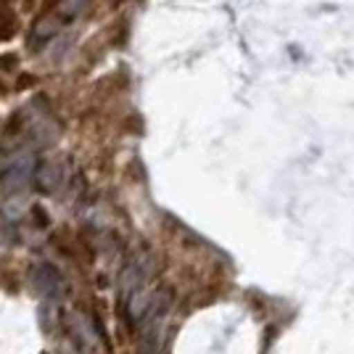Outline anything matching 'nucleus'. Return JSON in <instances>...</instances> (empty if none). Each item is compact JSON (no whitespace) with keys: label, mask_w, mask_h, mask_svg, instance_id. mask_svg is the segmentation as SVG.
I'll return each instance as SVG.
<instances>
[{"label":"nucleus","mask_w":354,"mask_h":354,"mask_svg":"<svg viewBox=\"0 0 354 354\" xmlns=\"http://www.w3.org/2000/svg\"><path fill=\"white\" fill-rule=\"evenodd\" d=\"M37 169H40L37 151H35V148H19L16 153H11V156H8V162L3 164L0 180H3L6 191L19 193V191H24L30 183H35Z\"/></svg>","instance_id":"f257e3e1"},{"label":"nucleus","mask_w":354,"mask_h":354,"mask_svg":"<svg viewBox=\"0 0 354 354\" xmlns=\"http://www.w3.org/2000/svg\"><path fill=\"white\" fill-rule=\"evenodd\" d=\"M61 272L53 265H37L32 270V288L45 301H56L61 296Z\"/></svg>","instance_id":"f03ea898"},{"label":"nucleus","mask_w":354,"mask_h":354,"mask_svg":"<svg viewBox=\"0 0 354 354\" xmlns=\"http://www.w3.org/2000/svg\"><path fill=\"white\" fill-rule=\"evenodd\" d=\"M59 24V19H40V21H35V27L30 30V37H27V48H30L32 53H40L45 45L56 37Z\"/></svg>","instance_id":"7ed1b4c3"},{"label":"nucleus","mask_w":354,"mask_h":354,"mask_svg":"<svg viewBox=\"0 0 354 354\" xmlns=\"http://www.w3.org/2000/svg\"><path fill=\"white\" fill-rule=\"evenodd\" d=\"M64 167L59 162H48V164H40V169H37V177H35V183H37V188L43 193H56L64 185Z\"/></svg>","instance_id":"20e7f679"},{"label":"nucleus","mask_w":354,"mask_h":354,"mask_svg":"<svg viewBox=\"0 0 354 354\" xmlns=\"http://www.w3.org/2000/svg\"><path fill=\"white\" fill-rule=\"evenodd\" d=\"M90 0H64L59 6V19L61 24H72V21H77L80 16L88 11Z\"/></svg>","instance_id":"39448f33"}]
</instances>
